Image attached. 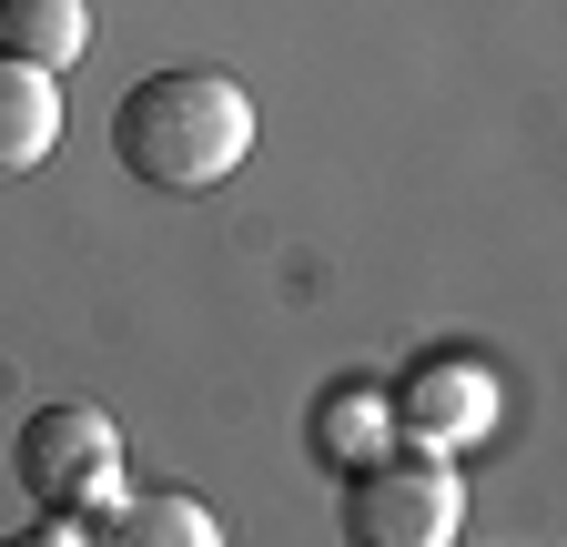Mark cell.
I'll use <instances>...</instances> for the list:
<instances>
[{"label":"cell","mask_w":567,"mask_h":547,"mask_svg":"<svg viewBox=\"0 0 567 547\" xmlns=\"http://www.w3.org/2000/svg\"><path fill=\"white\" fill-rule=\"evenodd\" d=\"M112 163L142 193H213L254 163V92L234 72H153L112 112Z\"/></svg>","instance_id":"1"},{"label":"cell","mask_w":567,"mask_h":547,"mask_svg":"<svg viewBox=\"0 0 567 547\" xmlns=\"http://www.w3.org/2000/svg\"><path fill=\"white\" fill-rule=\"evenodd\" d=\"M334 487H344V537H354V547H446L456 517H466L456 456L415 446V436L375 446L365 466H344Z\"/></svg>","instance_id":"2"},{"label":"cell","mask_w":567,"mask_h":547,"mask_svg":"<svg viewBox=\"0 0 567 547\" xmlns=\"http://www.w3.org/2000/svg\"><path fill=\"white\" fill-rule=\"evenodd\" d=\"M11 476H21L31 507L102 527L112 497H122V426L102 416V405H31L21 436H11Z\"/></svg>","instance_id":"3"},{"label":"cell","mask_w":567,"mask_h":547,"mask_svg":"<svg viewBox=\"0 0 567 547\" xmlns=\"http://www.w3.org/2000/svg\"><path fill=\"white\" fill-rule=\"evenodd\" d=\"M496 416H507V395H496V375H486L476 355H425V365H405V385H395V436L436 446V456L486 446Z\"/></svg>","instance_id":"4"},{"label":"cell","mask_w":567,"mask_h":547,"mask_svg":"<svg viewBox=\"0 0 567 547\" xmlns=\"http://www.w3.org/2000/svg\"><path fill=\"white\" fill-rule=\"evenodd\" d=\"M61 143V82L41 72V61H11L0 51V183L11 173H41Z\"/></svg>","instance_id":"5"},{"label":"cell","mask_w":567,"mask_h":547,"mask_svg":"<svg viewBox=\"0 0 567 547\" xmlns=\"http://www.w3.org/2000/svg\"><path fill=\"white\" fill-rule=\"evenodd\" d=\"M305 436H315V466L344 476V466H365L375 446H395V395H375V385H334V395H315Z\"/></svg>","instance_id":"6"},{"label":"cell","mask_w":567,"mask_h":547,"mask_svg":"<svg viewBox=\"0 0 567 547\" xmlns=\"http://www.w3.org/2000/svg\"><path fill=\"white\" fill-rule=\"evenodd\" d=\"M0 51L41 61V72L82 61L92 51V0H0Z\"/></svg>","instance_id":"7"},{"label":"cell","mask_w":567,"mask_h":547,"mask_svg":"<svg viewBox=\"0 0 567 547\" xmlns=\"http://www.w3.org/2000/svg\"><path fill=\"white\" fill-rule=\"evenodd\" d=\"M102 537H112V547H213L224 527H213V507H203V497L163 487V497H112Z\"/></svg>","instance_id":"8"}]
</instances>
